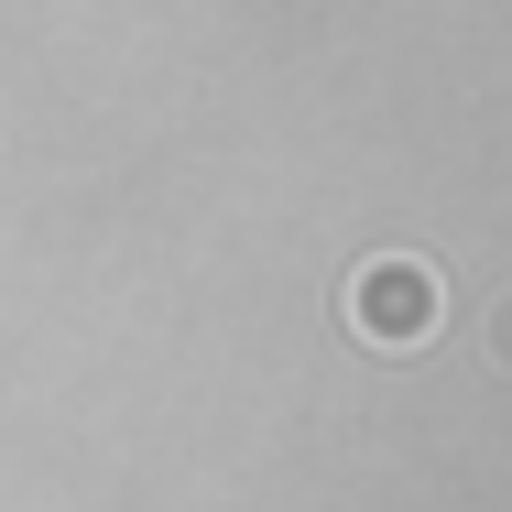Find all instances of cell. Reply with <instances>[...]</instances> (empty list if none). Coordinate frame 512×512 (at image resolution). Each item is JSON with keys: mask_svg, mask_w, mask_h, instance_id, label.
I'll list each match as a JSON object with an SVG mask.
<instances>
[{"mask_svg": "<svg viewBox=\"0 0 512 512\" xmlns=\"http://www.w3.org/2000/svg\"><path fill=\"white\" fill-rule=\"evenodd\" d=\"M491 349H502V360H512V306H502V316H491Z\"/></svg>", "mask_w": 512, "mask_h": 512, "instance_id": "7a4b0ae2", "label": "cell"}, {"mask_svg": "<svg viewBox=\"0 0 512 512\" xmlns=\"http://www.w3.org/2000/svg\"><path fill=\"white\" fill-rule=\"evenodd\" d=\"M349 327H360V338H393V349L425 338V327H436V273H425V262H371V273L349 284Z\"/></svg>", "mask_w": 512, "mask_h": 512, "instance_id": "6da1fadb", "label": "cell"}]
</instances>
